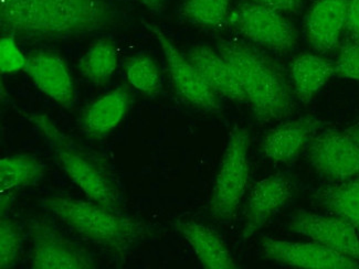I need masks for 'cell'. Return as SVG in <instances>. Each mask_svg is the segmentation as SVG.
<instances>
[{
    "label": "cell",
    "mask_w": 359,
    "mask_h": 269,
    "mask_svg": "<svg viewBox=\"0 0 359 269\" xmlns=\"http://www.w3.org/2000/svg\"><path fill=\"white\" fill-rule=\"evenodd\" d=\"M309 160L325 178L345 181L359 176V144L347 130H325L311 139Z\"/></svg>",
    "instance_id": "obj_9"
},
{
    "label": "cell",
    "mask_w": 359,
    "mask_h": 269,
    "mask_svg": "<svg viewBox=\"0 0 359 269\" xmlns=\"http://www.w3.org/2000/svg\"><path fill=\"white\" fill-rule=\"evenodd\" d=\"M228 22L245 39L271 51L287 52L297 44L293 25L281 13L255 1L238 5L230 13Z\"/></svg>",
    "instance_id": "obj_6"
},
{
    "label": "cell",
    "mask_w": 359,
    "mask_h": 269,
    "mask_svg": "<svg viewBox=\"0 0 359 269\" xmlns=\"http://www.w3.org/2000/svg\"><path fill=\"white\" fill-rule=\"evenodd\" d=\"M346 32H348L349 39L359 42V0H351Z\"/></svg>",
    "instance_id": "obj_29"
},
{
    "label": "cell",
    "mask_w": 359,
    "mask_h": 269,
    "mask_svg": "<svg viewBox=\"0 0 359 269\" xmlns=\"http://www.w3.org/2000/svg\"><path fill=\"white\" fill-rule=\"evenodd\" d=\"M335 74L334 63L311 53L297 55L291 64V78L295 94L302 103H310L315 94Z\"/></svg>",
    "instance_id": "obj_19"
},
{
    "label": "cell",
    "mask_w": 359,
    "mask_h": 269,
    "mask_svg": "<svg viewBox=\"0 0 359 269\" xmlns=\"http://www.w3.org/2000/svg\"><path fill=\"white\" fill-rule=\"evenodd\" d=\"M130 104L128 88L121 86L90 104L82 114V128L92 138L104 137L126 117Z\"/></svg>",
    "instance_id": "obj_18"
},
{
    "label": "cell",
    "mask_w": 359,
    "mask_h": 269,
    "mask_svg": "<svg viewBox=\"0 0 359 269\" xmlns=\"http://www.w3.org/2000/svg\"><path fill=\"white\" fill-rule=\"evenodd\" d=\"M187 57L215 93L230 101L247 102L232 67L218 51L208 46H196L188 51Z\"/></svg>",
    "instance_id": "obj_16"
},
{
    "label": "cell",
    "mask_w": 359,
    "mask_h": 269,
    "mask_svg": "<svg viewBox=\"0 0 359 269\" xmlns=\"http://www.w3.org/2000/svg\"><path fill=\"white\" fill-rule=\"evenodd\" d=\"M32 237V267L36 269H89L95 261L74 242L65 237L45 219L29 223Z\"/></svg>",
    "instance_id": "obj_8"
},
{
    "label": "cell",
    "mask_w": 359,
    "mask_h": 269,
    "mask_svg": "<svg viewBox=\"0 0 359 269\" xmlns=\"http://www.w3.org/2000/svg\"><path fill=\"white\" fill-rule=\"evenodd\" d=\"M314 199L328 212L348 221L359 234V176L320 188Z\"/></svg>",
    "instance_id": "obj_20"
},
{
    "label": "cell",
    "mask_w": 359,
    "mask_h": 269,
    "mask_svg": "<svg viewBox=\"0 0 359 269\" xmlns=\"http://www.w3.org/2000/svg\"><path fill=\"white\" fill-rule=\"evenodd\" d=\"M22 234L16 223L9 219L0 222V267L11 268L15 266L20 255Z\"/></svg>",
    "instance_id": "obj_25"
},
{
    "label": "cell",
    "mask_w": 359,
    "mask_h": 269,
    "mask_svg": "<svg viewBox=\"0 0 359 269\" xmlns=\"http://www.w3.org/2000/svg\"><path fill=\"white\" fill-rule=\"evenodd\" d=\"M40 205L79 235L118 255L128 253L149 234L145 223L93 201L50 197L42 199Z\"/></svg>",
    "instance_id": "obj_3"
},
{
    "label": "cell",
    "mask_w": 359,
    "mask_h": 269,
    "mask_svg": "<svg viewBox=\"0 0 359 269\" xmlns=\"http://www.w3.org/2000/svg\"><path fill=\"white\" fill-rule=\"evenodd\" d=\"M117 19L109 0H0V26L6 34L67 38L105 30Z\"/></svg>",
    "instance_id": "obj_1"
},
{
    "label": "cell",
    "mask_w": 359,
    "mask_h": 269,
    "mask_svg": "<svg viewBox=\"0 0 359 269\" xmlns=\"http://www.w3.org/2000/svg\"><path fill=\"white\" fill-rule=\"evenodd\" d=\"M116 67V46L107 39L94 43L79 62L82 76L95 85L107 83L114 76Z\"/></svg>",
    "instance_id": "obj_22"
},
{
    "label": "cell",
    "mask_w": 359,
    "mask_h": 269,
    "mask_svg": "<svg viewBox=\"0 0 359 269\" xmlns=\"http://www.w3.org/2000/svg\"><path fill=\"white\" fill-rule=\"evenodd\" d=\"M137 1L154 13H161L164 11L165 4H166V0H137Z\"/></svg>",
    "instance_id": "obj_30"
},
{
    "label": "cell",
    "mask_w": 359,
    "mask_h": 269,
    "mask_svg": "<svg viewBox=\"0 0 359 269\" xmlns=\"http://www.w3.org/2000/svg\"><path fill=\"white\" fill-rule=\"evenodd\" d=\"M249 147V132L243 127H234L228 138L209 201V211L216 220H231L245 195L250 176Z\"/></svg>",
    "instance_id": "obj_5"
},
{
    "label": "cell",
    "mask_w": 359,
    "mask_h": 269,
    "mask_svg": "<svg viewBox=\"0 0 359 269\" xmlns=\"http://www.w3.org/2000/svg\"><path fill=\"white\" fill-rule=\"evenodd\" d=\"M28 57L19 49L16 34H7L0 40V70L3 74L25 71Z\"/></svg>",
    "instance_id": "obj_26"
},
{
    "label": "cell",
    "mask_w": 359,
    "mask_h": 269,
    "mask_svg": "<svg viewBox=\"0 0 359 269\" xmlns=\"http://www.w3.org/2000/svg\"><path fill=\"white\" fill-rule=\"evenodd\" d=\"M290 230L359 261L358 232L348 221L339 216L297 211L292 216Z\"/></svg>",
    "instance_id": "obj_11"
},
{
    "label": "cell",
    "mask_w": 359,
    "mask_h": 269,
    "mask_svg": "<svg viewBox=\"0 0 359 269\" xmlns=\"http://www.w3.org/2000/svg\"><path fill=\"white\" fill-rule=\"evenodd\" d=\"M25 72L42 93L65 109L76 101L72 78L62 57L51 52H38L28 57Z\"/></svg>",
    "instance_id": "obj_14"
},
{
    "label": "cell",
    "mask_w": 359,
    "mask_h": 269,
    "mask_svg": "<svg viewBox=\"0 0 359 269\" xmlns=\"http://www.w3.org/2000/svg\"><path fill=\"white\" fill-rule=\"evenodd\" d=\"M334 67L335 74L339 78L359 81V42L351 39L345 42Z\"/></svg>",
    "instance_id": "obj_27"
},
{
    "label": "cell",
    "mask_w": 359,
    "mask_h": 269,
    "mask_svg": "<svg viewBox=\"0 0 359 269\" xmlns=\"http://www.w3.org/2000/svg\"><path fill=\"white\" fill-rule=\"evenodd\" d=\"M175 228L191 246L205 268H237L229 249L216 230L201 223L186 220L176 221Z\"/></svg>",
    "instance_id": "obj_17"
},
{
    "label": "cell",
    "mask_w": 359,
    "mask_h": 269,
    "mask_svg": "<svg viewBox=\"0 0 359 269\" xmlns=\"http://www.w3.org/2000/svg\"><path fill=\"white\" fill-rule=\"evenodd\" d=\"M29 120L36 127L50 147L55 161L71 181L86 193V197L109 210L120 212L121 193L101 167L61 132L55 123L43 114L29 115Z\"/></svg>",
    "instance_id": "obj_4"
},
{
    "label": "cell",
    "mask_w": 359,
    "mask_h": 269,
    "mask_svg": "<svg viewBox=\"0 0 359 269\" xmlns=\"http://www.w3.org/2000/svg\"><path fill=\"white\" fill-rule=\"evenodd\" d=\"M217 51L232 67L259 122H274L294 109V94L283 67L252 44L222 40Z\"/></svg>",
    "instance_id": "obj_2"
},
{
    "label": "cell",
    "mask_w": 359,
    "mask_h": 269,
    "mask_svg": "<svg viewBox=\"0 0 359 269\" xmlns=\"http://www.w3.org/2000/svg\"><path fill=\"white\" fill-rule=\"evenodd\" d=\"M347 132L357 140V143L359 144V126L351 127Z\"/></svg>",
    "instance_id": "obj_31"
},
{
    "label": "cell",
    "mask_w": 359,
    "mask_h": 269,
    "mask_svg": "<svg viewBox=\"0 0 359 269\" xmlns=\"http://www.w3.org/2000/svg\"><path fill=\"white\" fill-rule=\"evenodd\" d=\"M351 0H315L305 20L306 39L318 52L339 47L346 30Z\"/></svg>",
    "instance_id": "obj_13"
},
{
    "label": "cell",
    "mask_w": 359,
    "mask_h": 269,
    "mask_svg": "<svg viewBox=\"0 0 359 269\" xmlns=\"http://www.w3.org/2000/svg\"><path fill=\"white\" fill-rule=\"evenodd\" d=\"M255 3L276 13H297L302 7V0H253Z\"/></svg>",
    "instance_id": "obj_28"
},
{
    "label": "cell",
    "mask_w": 359,
    "mask_h": 269,
    "mask_svg": "<svg viewBox=\"0 0 359 269\" xmlns=\"http://www.w3.org/2000/svg\"><path fill=\"white\" fill-rule=\"evenodd\" d=\"M261 246L266 258L297 268H359V261L357 259L343 255L314 241L312 243H295L264 237Z\"/></svg>",
    "instance_id": "obj_10"
},
{
    "label": "cell",
    "mask_w": 359,
    "mask_h": 269,
    "mask_svg": "<svg viewBox=\"0 0 359 269\" xmlns=\"http://www.w3.org/2000/svg\"><path fill=\"white\" fill-rule=\"evenodd\" d=\"M293 195V184L285 176H270L253 186L245 207L243 241L260 230Z\"/></svg>",
    "instance_id": "obj_12"
},
{
    "label": "cell",
    "mask_w": 359,
    "mask_h": 269,
    "mask_svg": "<svg viewBox=\"0 0 359 269\" xmlns=\"http://www.w3.org/2000/svg\"><path fill=\"white\" fill-rule=\"evenodd\" d=\"M143 24L156 38L162 48L170 80L178 95L197 109L210 113L220 111L222 107L217 99L216 93L209 88L195 65L190 62L188 57L180 53V50L157 25L147 21H143Z\"/></svg>",
    "instance_id": "obj_7"
},
{
    "label": "cell",
    "mask_w": 359,
    "mask_h": 269,
    "mask_svg": "<svg viewBox=\"0 0 359 269\" xmlns=\"http://www.w3.org/2000/svg\"><path fill=\"white\" fill-rule=\"evenodd\" d=\"M322 126L323 123L312 116L301 117L278 126L263 139V153L271 160L289 163L297 158Z\"/></svg>",
    "instance_id": "obj_15"
},
{
    "label": "cell",
    "mask_w": 359,
    "mask_h": 269,
    "mask_svg": "<svg viewBox=\"0 0 359 269\" xmlns=\"http://www.w3.org/2000/svg\"><path fill=\"white\" fill-rule=\"evenodd\" d=\"M126 76L130 85L149 95H156L162 88V81L156 63L149 55L130 57L126 63Z\"/></svg>",
    "instance_id": "obj_24"
},
{
    "label": "cell",
    "mask_w": 359,
    "mask_h": 269,
    "mask_svg": "<svg viewBox=\"0 0 359 269\" xmlns=\"http://www.w3.org/2000/svg\"><path fill=\"white\" fill-rule=\"evenodd\" d=\"M231 0H186L182 16L199 26L219 28L228 21Z\"/></svg>",
    "instance_id": "obj_23"
},
{
    "label": "cell",
    "mask_w": 359,
    "mask_h": 269,
    "mask_svg": "<svg viewBox=\"0 0 359 269\" xmlns=\"http://www.w3.org/2000/svg\"><path fill=\"white\" fill-rule=\"evenodd\" d=\"M46 174L39 159L28 155L9 156L0 160V190L13 192L36 184Z\"/></svg>",
    "instance_id": "obj_21"
}]
</instances>
